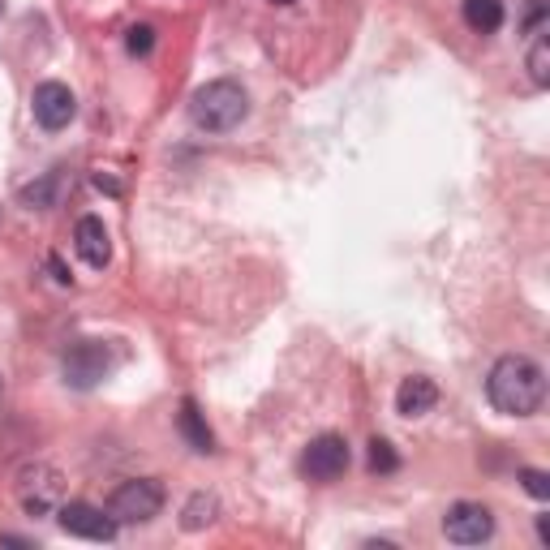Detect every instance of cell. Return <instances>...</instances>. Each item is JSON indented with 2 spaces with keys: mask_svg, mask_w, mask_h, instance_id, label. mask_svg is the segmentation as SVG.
<instances>
[{
  "mask_svg": "<svg viewBox=\"0 0 550 550\" xmlns=\"http://www.w3.org/2000/svg\"><path fill=\"white\" fill-rule=\"evenodd\" d=\"M56 172H48V177H39L35 185H26V190L18 194L22 198V207H31V211H43V207H52V198H56Z\"/></svg>",
  "mask_w": 550,
  "mask_h": 550,
  "instance_id": "cell-16",
  "label": "cell"
},
{
  "mask_svg": "<svg viewBox=\"0 0 550 550\" xmlns=\"http://www.w3.org/2000/svg\"><path fill=\"white\" fill-rule=\"evenodd\" d=\"M245 112H250V95L233 78H215L207 86H198L190 99V117L202 134H228V129H237L245 121Z\"/></svg>",
  "mask_w": 550,
  "mask_h": 550,
  "instance_id": "cell-2",
  "label": "cell"
},
{
  "mask_svg": "<svg viewBox=\"0 0 550 550\" xmlns=\"http://www.w3.org/2000/svg\"><path fill=\"white\" fill-rule=\"evenodd\" d=\"M529 78L533 86H550V35L538 31L529 43Z\"/></svg>",
  "mask_w": 550,
  "mask_h": 550,
  "instance_id": "cell-15",
  "label": "cell"
},
{
  "mask_svg": "<svg viewBox=\"0 0 550 550\" xmlns=\"http://www.w3.org/2000/svg\"><path fill=\"white\" fill-rule=\"evenodd\" d=\"M215 516H220V499L207 495V490H198V495H190L185 499V508H181V529L198 533V529H207Z\"/></svg>",
  "mask_w": 550,
  "mask_h": 550,
  "instance_id": "cell-14",
  "label": "cell"
},
{
  "mask_svg": "<svg viewBox=\"0 0 550 550\" xmlns=\"http://www.w3.org/2000/svg\"><path fill=\"white\" fill-rule=\"evenodd\" d=\"M520 482H525V490L533 499H550V473L542 469H520Z\"/></svg>",
  "mask_w": 550,
  "mask_h": 550,
  "instance_id": "cell-19",
  "label": "cell"
},
{
  "mask_svg": "<svg viewBox=\"0 0 550 550\" xmlns=\"http://www.w3.org/2000/svg\"><path fill=\"white\" fill-rule=\"evenodd\" d=\"M353 465V452H349V439L336 430L318 434V439H310V447L301 452V473L310 477V482H336V477H344Z\"/></svg>",
  "mask_w": 550,
  "mask_h": 550,
  "instance_id": "cell-6",
  "label": "cell"
},
{
  "mask_svg": "<svg viewBox=\"0 0 550 550\" xmlns=\"http://www.w3.org/2000/svg\"><path fill=\"white\" fill-rule=\"evenodd\" d=\"M125 48H129V56H147L155 48V26H147V22L129 26V31H125Z\"/></svg>",
  "mask_w": 550,
  "mask_h": 550,
  "instance_id": "cell-18",
  "label": "cell"
},
{
  "mask_svg": "<svg viewBox=\"0 0 550 550\" xmlns=\"http://www.w3.org/2000/svg\"><path fill=\"white\" fill-rule=\"evenodd\" d=\"M486 396L503 417H533L546 400V374L533 357L508 353V357H499L495 366H490Z\"/></svg>",
  "mask_w": 550,
  "mask_h": 550,
  "instance_id": "cell-1",
  "label": "cell"
},
{
  "mask_svg": "<svg viewBox=\"0 0 550 550\" xmlns=\"http://www.w3.org/2000/svg\"><path fill=\"white\" fill-rule=\"evenodd\" d=\"M74 250L82 254V263L86 267H95V271H104L112 263V237H108V228L99 215H82L78 228H74Z\"/></svg>",
  "mask_w": 550,
  "mask_h": 550,
  "instance_id": "cell-10",
  "label": "cell"
},
{
  "mask_svg": "<svg viewBox=\"0 0 550 550\" xmlns=\"http://www.w3.org/2000/svg\"><path fill=\"white\" fill-rule=\"evenodd\" d=\"M177 422H181V434H185V443L194 447V452H215V434L207 426V417L198 413V404L194 400H181V413H177Z\"/></svg>",
  "mask_w": 550,
  "mask_h": 550,
  "instance_id": "cell-12",
  "label": "cell"
},
{
  "mask_svg": "<svg viewBox=\"0 0 550 550\" xmlns=\"http://www.w3.org/2000/svg\"><path fill=\"white\" fill-rule=\"evenodd\" d=\"M465 26L477 35H495L503 26V0H465Z\"/></svg>",
  "mask_w": 550,
  "mask_h": 550,
  "instance_id": "cell-13",
  "label": "cell"
},
{
  "mask_svg": "<svg viewBox=\"0 0 550 550\" xmlns=\"http://www.w3.org/2000/svg\"><path fill=\"white\" fill-rule=\"evenodd\" d=\"M434 404H439V387L426 374H413V379H404L396 387V413L400 417H426Z\"/></svg>",
  "mask_w": 550,
  "mask_h": 550,
  "instance_id": "cell-11",
  "label": "cell"
},
{
  "mask_svg": "<svg viewBox=\"0 0 550 550\" xmlns=\"http://www.w3.org/2000/svg\"><path fill=\"white\" fill-rule=\"evenodd\" d=\"M546 26V0H529V13H525V31L538 35Z\"/></svg>",
  "mask_w": 550,
  "mask_h": 550,
  "instance_id": "cell-20",
  "label": "cell"
},
{
  "mask_svg": "<svg viewBox=\"0 0 550 550\" xmlns=\"http://www.w3.org/2000/svg\"><path fill=\"white\" fill-rule=\"evenodd\" d=\"M366 465H370V473H396L400 469V456H396V447L387 443V439H374Z\"/></svg>",
  "mask_w": 550,
  "mask_h": 550,
  "instance_id": "cell-17",
  "label": "cell"
},
{
  "mask_svg": "<svg viewBox=\"0 0 550 550\" xmlns=\"http://www.w3.org/2000/svg\"><path fill=\"white\" fill-rule=\"evenodd\" d=\"M112 370V353L104 340H78L69 344L65 357H61V374L69 387H78V392H91V387H99L108 379Z\"/></svg>",
  "mask_w": 550,
  "mask_h": 550,
  "instance_id": "cell-5",
  "label": "cell"
},
{
  "mask_svg": "<svg viewBox=\"0 0 550 550\" xmlns=\"http://www.w3.org/2000/svg\"><path fill=\"white\" fill-rule=\"evenodd\" d=\"M159 512H164V486H159L155 477L121 482L108 499V516L117 520V525H147V520H155Z\"/></svg>",
  "mask_w": 550,
  "mask_h": 550,
  "instance_id": "cell-4",
  "label": "cell"
},
{
  "mask_svg": "<svg viewBox=\"0 0 550 550\" xmlns=\"http://www.w3.org/2000/svg\"><path fill=\"white\" fill-rule=\"evenodd\" d=\"M0 13H5V0H0Z\"/></svg>",
  "mask_w": 550,
  "mask_h": 550,
  "instance_id": "cell-25",
  "label": "cell"
},
{
  "mask_svg": "<svg viewBox=\"0 0 550 550\" xmlns=\"http://www.w3.org/2000/svg\"><path fill=\"white\" fill-rule=\"evenodd\" d=\"M443 533H447V542H456V546H482V542H490V533H495V516H490L486 503L460 499L447 508Z\"/></svg>",
  "mask_w": 550,
  "mask_h": 550,
  "instance_id": "cell-7",
  "label": "cell"
},
{
  "mask_svg": "<svg viewBox=\"0 0 550 550\" xmlns=\"http://www.w3.org/2000/svg\"><path fill=\"white\" fill-rule=\"evenodd\" d=\"M0 400H5V379H0Z\"/></svg>",
  "mask_w": 550,
  "mask_h": 550,
  "instance_id": "cell-24",
  "label": "cell"
},
{
  "mask_svg": "<svg viewBox=\"0 0 550 550\" xmlns=\"http://www.w3.org/2000/svg\"><path fill=\"white\" fill-rule=\"evenodd\" d=\"M271 5H293V0H271Z\"/></svg>",
  "mask_w": 550,
  "mask_h": 550,
  "instance_id": "cell-23",
  "label": "cell"
},
{
  "mask_svg": "<svg viewBox=\"0 0 550 550\" xmlns=\"http://www.w3.org/2000/svg\"><path fill=\"white\" fill-rule=\"evenodd\" d=\"M538 538L542 546H550V516H538Z\"/></svg>",
  "mask_w": 550,
  "mask_h": 550,
  "instance_id": "cell-22",
  "label": "cell"
},
{
  "mask_svg": "<svg viewBox=\"0 0 550 550\" xmlns=\"http://www.w3.org/2000/svg\"><path fill=\"white\" fill-rule=\"evenodd\" d=\"M18 503L26 516H56V508L65 503V473L56 465H43V460L22 465L18 469Z\"/></svg>",
  "mask_w": 550,
  "mask_h": 550,
  "instance_id": "cell-3",
  "label": "cell"
},
{
  "mask_svg": "<svg viewBox=\"0 0 550 550\" xmlns=\"http://www.w3.org/2000/svg\"><path fill=\"white\" fill-rule=\"evenodd\" d=\"M56 525L65 533H74V538H86V542H112L117 538V520H112L104 508H95V503H61L56 508Z\"/></svg>",
  "mask_w": 550,
  "mask_h": 550,
  "instance_id": "cell-8",
  "label": "cell"
},
{
  "mask_svg": "<svg viewBox=\"0 0 550 550\" xmlns=\"http://www.w3.org/2000/svg\"><path fill=\"white\" fill-rule=\"evenodd\" d=\"M31 108H35V121H39L43 129H48V134L65 129L69 121L78 117V99H74V91H69L65 82H39V86H35Z\"/></svg>",
  "mask_w": 550,
  "mask_h": 550,
  "instance_id": "cell-9",
  "label": "cell"
},
{
  "mask_svg": "<svg viewBox=\"0 0 550 550\" xmlns=\"http://www.w3.org/2000/svg\"><path fill=\"white\" fill-rule=\"evenodd\" d=\"M48 267H52V275H56V284H69V271L61 267V258H48Z\"/></svg>",
  "mask_w": 550,
  "mask_h": 550,
  "instance_id": "cell-21",
  "label": "cell"
}]
</instances>
